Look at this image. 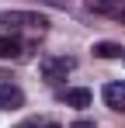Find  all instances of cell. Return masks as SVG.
Wrapping results in <instances>:
<instances>
[{"label":"cell","instance_id":"1","mask_svg":"<svg viewBox=\"0 0 125 128\" xmlns=\"http://www.w3.org/2000/svg\"><path fill=\"white\" fill-rule=\"evenodd\" d=\"M0 24L7 28V31H18V28H35V31H45L49 21L35 14V10H4L0 14Z\"/></svg>","mask_w":125,"mask_h":128},{"label":"cell","instance_id":"9","mask_svg":"<svg viewBox=\"0 0 125 128\" xmlns=\"http://www.w3.org/2000/svg\"><path fill=\"white\" fill-rule=\"evenodd\" d=\"M35 4H49V7H62L66 10V0H35Z\"/></svg>","mask_w":125,"mask_h":128},{"label":"cell","instance_id":"4","mask_svg":"<svg viewBox=\"0 0 125 128\" xmlns=\"http://www.w3.org/2000/svg\"><path fill=\"white\" fill-rule=\"evenodd\" d=\"M21 104H24L21 86H14V83H0V107H4V111H18Z\"/></svg>","mask_w":125,"mask_h":128},{"label":"cell","instance_id":"5","mask_svg":"<svg viewBox=\"0 0 125 128\" xmlns=\"http://www.w3.org/2000/svg\"><path fill=\"white\" fill-rule=\"evenodd\" d=\"M104 104L111 111H118V114H125V83H108L104 86Z\"/></svg>","mask_w":125,"mask_h":128},{"label":"cell","instance_id":"3","mask_svg":"<svg viewBox=\"0 0 125 128\" xmlns=\"http://www.w3.org/2000/svg\"><path fill=\"white\" fill-rule=\"evenodd\" d=\"M90 7H94L97 14H104V18L125 24V0H90Z\"/></svg>","mask_w":125,"mask_h":128},{"label":"cell","instance_id":"10","mask_svg":"<svg viewBox=\"0 0 125 128\" xmlns=\"http://www.w3.org/2000/svg\"><path fill=\"white\" fill-rule=\"evenodd\" d=\"M73 128H94V121H73Z\"/></svg>","mask_w":125,"mask_h":128},{"label":"cell","instance_id":"8","mask_svg":"<svg viewBox=\"0 0 125 128\" xmlns=\"http://www.w3.org/2000/svg\"><path fill=\"white\" fill-rule=\"evenodd\" d=\"M94 56L97 59H118V56H125V48L115 45V42H97L94 45Z\"/></svg>","mask_w":125,"mask_h":128},{"label":"cell","instance_id":"11","mask_svg":"<svg viewBox=\"0 0 125 128\" xmlns=\"http://www.w3.org/2000/svg\"><path fill=\"white\" fill-rule=\"evenodd\" d=\"M18 128H38V121H24V125H18Z\"/></svg>","mask_w":125,"mask_h":128},{"label":"cell","instance_id":"6","mask_svg":"<svg viewBox=\"0 0 125 128\" xmlns=\"http://www.w3.org/2000/svg\"><path fill=\"white\" fill-rule=\"evenodd\" d=\"M90 100H94V94H90V90H83V86L66 90V104H70V107H90Z\"/></svg>","mask_w":125,"mask_h":128},{"label":"cell","instance_id":"7","mask_svg":"<svg viewBox=\"0 0 125 128\" xmlns=\"http://www.w3.org/2000/svg\"><path fill=\"white\" fill-rule=\"evenodd\" d=\"M21 56V42L14 35H0V59H18Z\"/></svg>","mask_w":125,"mask_h":128},{"label":"cell","instance_id":"13","mask_svg":"<svg viewBox=\"0 0 125 128\" xmlns=\"http://www.w3.org/2000/svg\"><path fill=\"white\" fill-rule=\"evenodd\" d=\"M122 59H125V56H122Z\"/></svg>","mask_w":125,"mask_h":128},{"label":"cell","instance_id":"12","mask_svg":"<svg viewBox=\"0 0 125 128\" xmlns=\"http://www.w3.org/2000/svg\"><path fill=\"white\" fill-rule=\"evenodd\" d=\"M45 128H59V125H45Z\"/></svg>","mask_w":125,"mask_h":128},{"label":"cell","instance_id":"2","mask_svg":"<svg viewBox=\"0 0 125 128\" xmlns=\"http://www.w3.org/2000/svg\"><path fill=\"white\" fill-rule=\"evenodd\" d=\"M73 69H77V59H73V56H45V59H42V76H45L49 83L66 80Z\"/></svg>","mask_w":125,"mask_h":128}]
</instances>
